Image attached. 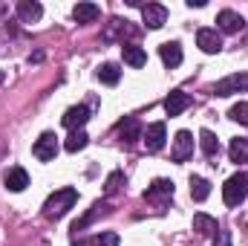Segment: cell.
<instances>
[{
  "label": "cell",
  "mask_w": 248,
  "mask_h": 246,
  "mask_svg": "<svg viewBox=\"0 0 248 246\" xmlns=\"http://www.w3.org/2000/svg\"><path fill=\"white\" fill-rule=\"evenodd\" d=\"M228 116H231L234 122H240V124H248V102H240V105H234Z\"/></svg>",
  "instance_id": "cell-25"
},
{
  "label": "cell",
  "mask_w": 248,
  "mask_h": 246,
  "mask_svg": "<svg viewBox=\"0 0 248 246\" xmlns=\"http://www.w3.org/2000/svg\"><path fill=\"white\" fill-rule=\"evenodd\" d=\"M208 194H211V183H208V180H202V177H190V197H193L196 203H205Z\"/></svg>",
  "instance_id": "cell-22"
},
{
  "label": "cell",
  "mask_w": 248,
  "mask_h": 246,
  "mask_svg": "<svg viewBox=\"0 0 248 246\" xmlns=\"http://www.w3.org/2000/svg\"><path fill=\"white\" fill-rule=\"evenodd\" d=\"M32 154H35L41 162L55 159V157H58V136H55V133H41L38 142L32 145Z\"/></svg>",
  "instance_id": "cell-4"
},
{
  "label": "cell",
  "mask_w": 248,
  "mask_h": 246,
  "mask_svg": "<svg viewBox=\"0 0 248 246\" xmlns=\"http://www.w3.org/2000/svg\"><path fill=\"white\" fill-rule=\"evenodd\" d=\"M190 96L187 93H182V90H170L168 93V99H165V110H168V116H179L182 110H187L190 107Z\"/></svg>",
  "instance_id": "cell-10"
},
{
  "label": "cell",
  "mask_w": 248,
  "mask_h": 246,
  "mask_svg": "<svg viewBox=\"0 0 248 246\" xmlns=\"http://www.w3.org/2000/svg\"><path fill=\"white\" fill-rule=\"evenodd\" d=\"M170 197H173V183L170 180H153L144 191V200H150V203H168Z\"/></svg>",
  "instance_id": "cell-6"
},
{
  "label": "cell",
  "mask_w": 248,
  "mask_h": 246,
  "mask_svg": "<svg viewBox=\"0 0 248 246\" xmlns=\"http://www.w3.org/2000/svg\"><path fill=\"white\" fill-rule=\"evenodd\" d=\"M95 75H98V81H101V84H119V78H122V70H119L116 64H101Z\"/></svg>",
  "instance_id": "cell-23"
},
{
  "label": "cell",
  "mask_w": 248,
  "mask_h": 246,
  "mask_svg": "<svg viewBox=\"0 0 248 246\" xmlns=\"http://www.w3.org/2000/svg\"><path fill=\"white\" fill-rule=\"evenodd\" d=\"M246 197H248V174L246 171L225 180V185H222V200H225V206H240Z\"/></svg>",
  "instance_id": "cell-2"
},
{
  "label": "cell",
  "mask_w": 248,
  "mask_h": 246,
  "mask_svg": "<svg viewBox=\"0 0 248 246\" xmlns=\"http://www.w3.org/2000/svg\"><path fill=\"white\" fill-rule=\"evenodd\" d=\"M196 44H199V50L208 53V55H214V53L222 50V38H219L217 29H199V32H196Z\"/></svg>",
  "instance_id": "cell-9"
},
{
  "label": "cell",
  "mask_w": 248,
  "mask_h": 246,
  "mask_svg": "<svg viewBox=\"0 0 248 246\" xmlns=\"http://www.w3.org/2000/svg\"><path fill=\"white\" fill-rule=\"evenodd\" d=\"M173 162H185L193 157V136L187 133V130H179L176 133V139H173Z\"/></svg>",
  "instance_id": "cell-7"
},
{
  "label": "cell",
  "mask_w": 248,
  "mask_h": 246,
  "mask_svg": "<svg viewBox=\"0 0 248 246\" xmlns=\"http://www.w3.org/2000/svg\"><path fill=\"white\" fill-rule=\"evenodd\" d=\"M17 15H20V20L32 23V20H38V18L44 15V6H41V3H32V0H20V3H17Z\"/></svg>",
  "instance_id": "cell-18"
},
{
  "label": "cell",
  "mask_w": 248,
  "mask_h": 246,
  "mask_svg": "<svg viewBox=\"0 0 248 246\" xmlns=\"http://www.w3.org/2000/svg\"><path fill=\"white\" fill-rule=\"evenodd\" d=\"M141 18H144L147 29H159V26H165V20H168V9L159 6V3H147V6H141Z\"/></svg>",
  "instance_id": "cell-8"
},
{
  "label": "cell",
  "mask_w": 248,
  "mask_h": 246,
  "mask_svg": "<svg viewBox=\"0 0 248 246\" xmlns=\"http://www.w3.org/2000/svg\"><path fill=\"white\" fill-rule=\"evenodd\" d=\"M217 23H219V29H222V32L234 35V32H240V29H243V23H246V20H243L237 12L225 9V12H219V15H217Z\"/></svg>",
  "instance_id": "cell-12"
},
{
  "label": "cell",
  "mask_w": 248,
  "mask_h": 246,
  "mask_svg": "<svg viewBox=\"0 0 248 246\" xmlns=\"http://www.w3.org/2000/svg\"><path fill=\"white\" fill-rule=\"evenodd\" d=\"M199 145H202V154H205L208 159H217V157H219V139H217L211 130H202V133H199Z\"/></svg>",
  "instance_id": "cell-19"
},
{
  "label": "cell",
  "mask_w": 248,
  "mask_h": 246,
  "mask_svg": "<svg viewBox=\"0 0 248 246\" xmlns=\"http://www.w3.org/2000/svg\"><path fill=\"white\" fill-rule=\"evenodd\" d=\"M228 157H231V162H248V139L246 136L231 139V145H228Z\"/></svg>",
  "instance_id": "cell-20"
},
{
  "label": "cell",
  "mask_w": 248,
  "mask_h": 246,
  "mask_svg": "<svg viewBox=\"0 0 248 246\" xmlns=\"http://www.w3.org/2000/svg\"><path fill=\"white\" fill-rule=\"evenodd\" d=\"M243 90H248V72L225 75L222 81L214 84V93H217V96H234V93H243Z\"/></svg>",
  "instance_id": "cell-3"
},
{
  "label": "cell",
  "mask_w": 248,
  "mask_h": 246,
  "mask_svg": "<svg viewBox=\"0 0 248 246\" xmlns=\"http://www.w3.org/2000/svg\"><path fill=\"white\" fill-rule=\"evenodd\" d=\"M119 136H122L124 142H136L141 136V122L136 116H127L124 122H119Z\"/></svg>",
  "instance_id": "cell-16"
},
{
  "label": "cell",
  "mask_w": 248,
  "mask_h": 246,
  "mask_svg": "<svg viewBox=\"0 0 248 246\" xmlns=\"http://www.w3.org/2000/svg\"><path fill=\"white\" fill-rule=\"evenodd\" d=\"M93 241H95V246H119V235L116 232H101Z\"/></svg>",
  "instance_id": "cell-26"
},
{
  "label": "cell",
  "mask_w": 248,
  "mask_h": 246,
  "mask_svg": "<svg viewBox=\"0 0 248 246\" xmlns=\"http://www.w3.org/2000/svg\"><path fill=\"white\" fill-rule=\"evenodd\" d=\"M122 58H124V64H130V67H144L147 64V53L141 50V47H136V44H124L122 47Z\"/></svg>",
  "instance_id": "cell-14"
},
{
  "label": "cell",
  "mask_w": 248,
  "mask_h": 246,
  "mask_svg": "<svg viewBox=\"0 0 248 246\" xmlns=\"http://www.w3.org/2000/svg\"><path fill=\"white\" fill-rule=\"evenodd\" d=\"M87 142H90V136H87L84 130H72V133H69V139L63 142V148H66L69 154H78L81 148H87Z\"/></svg>",
  "instance_id": "cell-24"
},
{
  "label": "cell",
  "mask_w": 248,
  "mask_h": 246,
  "mask_svg": "<svg viewBox=\"0 0 248 246\" xmlns=\"http://www.w3.org/2000/svg\"><path fill=\"white\" fill-rule=\"evenodd\" d=\"M3 78H6V75H3V72H0V84H3Z\"/></svg>",
  "instance_id": "cell-29"
},
{
  "label": "cell",
  "mask_w": 248,
  "mask_h": 246,
  "mask_svg": "<svg viewBox=\"0 0 248 246\" xmlns=\"http://www.w3.org/2000/svg\"><path fill=\"white\" fill-rule=\"evenodd\" d=\"M193 232H199V235H217L219 229H217V220L211 217V214H193Z\"/></svg>",
  "instance_id": "cell-21"
},
{
  "label": "cell",
  "mask_w": 248,
  "mask_h": 246,
  "mask_svg": "<svg viewBox=\"0 0 248 246\" xmlns=\"http://www.w3.org/2000/svg\"><path fill=\"white\" fill-rule=\"evenodd\" d=\"M98 15H101V9H98L95 3H78V6L72 9V18H75L78 23H93V20H98Z\"/></svg>",
  "instance_id": "cell-15"
},
{
  "label": "cell",
  "mask_w": 248,
  "mask_h": 246,
  "mask_svg": "<svg viewBox=\"0 0 248 246\" xmlns=\"http://www.w3.org/2000/svg\"><path fill=\"white\" fill-rule=\"evenodd\" d=\"M159 55H162L165 67H179V64H182V47H179L176 41H168V44L159 47Z\"/></svg>",
  "instance_id": "cell-13"
},
{
  "label": "cell",
  "mask_w": 248,
  "mask_h": 246,
  "mask_svg": "<svg viewBox=\"0 0 248 246\" xmlns=\"http://www.w3.org/2000/svg\"><path fill=\"white\" fill-rule=\"evenodd\" d=\"M165 139H168V127H165V122L147 124V130H144V145H147L150 154L162 151V148H165Z\"/></svg>",
  "instance_id": "cell-5"
},
{
  "label": "cell",
  "mask_w": 248,
  "mask_h": 246,
  "mask_svg": "<svg viewBox=\"0 0 248 246\" xmlns=\"http://www.w3.org/2000/svg\"><path fill=\"white\" fill-rule=\"evenodd\" d=\"M3 180H6V188H9V191H23V188L29 185V174H26L23 168H9Z\"/></svg>",
  "instance_id": "cell-17"
},
{
  "label": "cell",
  "mask_w": 248,
  "mask_h": 246,
  "mask_svg": "<svg viewBox=\"0 0 248 246\" xmlns=\"http://www.w3.org/2000/svg\"><path fill=\"white\" fill-rule=\"evenodd\" d=\"M90 119V107L87 105H75V107H69L66 113H63V127H69V130H78V127H84Z\"/></svg>",
  "instance_id": "cell-11"
},
{
  "label": "cell",
  "mask_w": 248,
  "mask_h": 246,
  "mask_svg": "<svg viewBox=\"0 0 248 246\" xmlns=\"http://www.w3.org/2000/svg\"><path fill=\"white\" fill-rule=\"evenodd\" d=\"M122 183H124V174L122 171H113V174L107 177V194H116V191L122 188Z\"/></svg>",
  "instance_id": "cell-27"
},
{
  "label": "cell",
  "mask_w": 248,
  "mask_h": 246,
  "mask_svg": "<svg viewBox=\"0 0 248 246\" xmlns=\"http://www.w3.org/2000/svg\"><path fill=\"white\" fill-rule=\"evenodd\" d=\"M214 246H231V232H217V241H214Z\"/></svg>",
  "instance_id": "cell-28"
},
{
  "label": "cell",
  "mask_w": 248,
  "mask_h": 246,
  "mask_svg": "<svg viewBox=\"0 0 248 246\" xmlns=\"http://www.w3.org/2000/svg\"><path fill=\"white\" fill-rule=\"evenodd\" d=\"M75 203H78V191H75V188H61V191L49 194V200L44 203V214H46L49 220H58V217H63Z\"/></svg>",
  "instance_id": "cell-1"
}]
</instances>
